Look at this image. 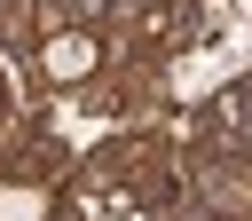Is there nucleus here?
I'll return each instance as SVG.
<instances>
[{
	"mask_svg": "<svg viewBox=\"0 0 252 221\" xmlns=\"http://www.w3.org/2000/svg\"><path fill=\"white\" fill-rule=\"evenodd\" d=\"M87 71H94V39L63 32V39L47 47V79H87Z\"/></svg>",
	"mask_w": 252,
	"mask_h": 221,
	"instance_id": "obj_1",
	"label": "nucleus"
},
{
	"mask_svg": "<svg viewBox=\"0 0 252 221\" xmlns=\"http://www.w3.org/2000/svg\"><path fill=\"white\" fill-rule=\"evenodd\" d=\"M0 221H47V189H0Z\"/></svg>",
	"mask_w": 252,
	"mask_h": 221,
	"instance_id": "obj_2",
	"label": "nucleus"
}]
</instances>
